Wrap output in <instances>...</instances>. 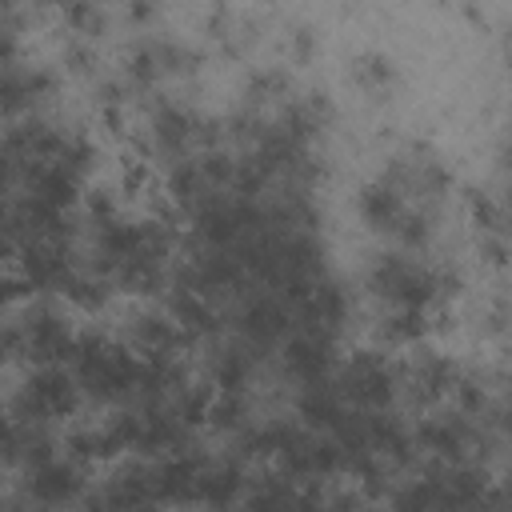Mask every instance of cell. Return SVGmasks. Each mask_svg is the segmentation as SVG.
<instances>
[{
  "label": "cell",
  "instance_id": "7a4b0ae2",
  "mask_svg": "<svg viewBox=\"0 0 512 512\" xmlns=\"http://www.w3.org/2000/svg\"><path fill=\"white\" fill-rule=\"evenodd\" d=\"M364 284L384 308H416V312L436 316V308H444V300H452L460 292V272L424 264L412 252L396 248L368 264Z\"/></svg>",
  "mask_w": 512,
  "mask_h": 512
},
{
  "label": "cell",
  "instance_id": "2e32d148",
  "mask_svg": "<svg viewBox=\"0 0 512 512\" xmlns=\"http://www.w3.org/2000/svg\"><path fill=\"white\" fill-rule=\"evenodd\" d=\"M56 456V440L48 436V424L20 420L16 412H0V468H32L40 460Z\"/></svg>",
  "mask_w": 512,
  "mask_h": 512
},
{
  "label": "cell",
  "instance_id": "9a60e30c",
  "mask_svg": "<svg viewBox=\"0 0 512 512\" xmlns=\"http://www.w3.org/2000/svg\"><path fill=\"white\" fill-rule=\"evenodd\" d=\"M416 204L384 176V172H376L364 188H360V196H356V216H360V224L372 232V236H384V240H392L396 236V228L404 224V216L412 212ZM432 212V208H428Z\"/></svg>",
  "mask_w": 512,
  "mask_h": 512
},
{
  "label": "cell",
  "instance_id": "4fadbf2b",
  "mask_svg": "<svg viewBox=\"0 0 512 512\" xmlns=\"http://www.w3.org/2000/svg\"><path fill=\"white\" fill-rule=\"evenodd\" d=\"M196 68V56L172 40H140L124 60V84L132 88H156L172 76H184Z\"/></svg>",
  "mask_w": 512,
  "mask_h": 512
},
{
  "label": "cell",
  "instance_id": "cb8c5ba5",
  "mask_svg": "<svg viewBox=\"0 0 512 512\" xmlns=\"http://www.w3.org/2000/svg\"><path fill=\"white\" fill-rule=\"evenodd\" d=\"M16 252H20V228H16L12 204L0 200V264L4 260H16Z\"/></svg>",
  "mask_w": 512,
  "mask_h": 512
},
{
  "label": "cell",
  "instance_id": "44dd1931",
  "mask_svg": "<svg viewBox=\"0 0 512 512\" xmlns=\"http://www.w3.org/2000/svg\"><path fill=\"white\" fill-rule=\"evenodd\" d=\"M348 76H352V84H356L360 92H368V96H388V92L400 84V72H396V64H392V56H384V52H360V56L348 64Z\"/></svg>",
  "mask_w": 512,
  "mask_h": 512
},
{
  "label": "cell",
  "instance_id": "83f0119b",
  "mask_svg": "<svg viewBox=\"0 0 512 512\" xmlns=\"http://www.w3.org/2000/svg\"><path fill=\"white\" fill-rule=\"evenodd\" d=\"M44 4H56V8H64V4H68V0H44Z\"/></svg>",
  "mask_w": 512,
  "mask_h": 512
},
{
  "label": "cell",
  "instance_id": "7c38bea8",
  "mask_svg": "<svg viewBox=\"0 0 512 512\" xmlns=\"http://www.w3.org/2000/svg\"><path fill=\"white\" fill-rule=\"evenodd\" d=\"M140 360H180V348L188 344V336L180 332V324L172 320L168 308L156 304H140L128 312L124 320V336H120Z\"/></svg>",
  "mask_w": 512,
  "mask_h": 512
},
{
  "label": "cell",
  "instance_id": "6da1fadb",
  "mask_svg": "<svg viewBox=\"0 0 512 512\" xmlns=\"http://www.w3.org/2000/svg\"><path fill=\"white\" fill-rule=\"evenodd\" d=\"M68 372H72V380H76L84 400L120 408V404L136 400L144 360L120 336L88 328V332H76V344H72V356H68Z\"/></svg>",
  "mask_w": 512,
  "mask_h": 512
},
{
  "label": "cell",
  "instance_id": "5b68a950",
  "mask_svg": "<svg viewBox=\"0 0 512 512\" xmlns=\"http://www.w3.org/2000/svg\"><path fill=\"white\" fill-rule=\"evenodd\" d=\"M216 140H220V128L208 124L204 116H196L192 108L176 104V100H160L148 116V144L168 164H176L184 156H196L204 148H216Z\"/></svg>",
  "mask_w": 512,
  "mask_h": 512
},
{
  "label": "cell",
  "instance_id": "8992f818",
  "mask_svg": "<svg viewBox=\"0 0 512 512\" xmlns=\"http://www.w3.org/2000/svg\"><path fill=\"white\" fill-rule=\"evenodd\" d=\"M488 440H500L492 432L480 428V420L464 416L460 408L452 412H432L424 420H416V432H412V444L428 456V460H444V464H464L480 452V444Z\"/></svg>",
  "mask_w": 512,
  "mask_h": 512
},
{
  "label": "cell",
  "instance_id": "d4e9b609",
  "mask_svg": "<svg viewBox=\"0 0 512 512\" xmlns=\"http://www.w3.org/2000/svg\"><path fill=\"white\" fill-rule=\"evenodd\" d=\"M20 172H24V160L12 152V144L0 136V196H8L12 188H20Z\"/></svg>",
  "mask_w": 512,
  "mask_h": 512
},
{
  "label": "cell",
  "instance_id": "5bb4252c",
  "mask_svg": "<svg viewBox=\"0 0 512 512\" xmlns=\"http://www.w3.org/2000/svg\"><path fill=\"white\" fill-rule=\"evenodd\" d=\"M56 92V80L40 64H4L0 68V116L4 120H24L36 116V108Z\"/></svg>",
  "mask_w": 512,
  "mask_h": 512
},
{
  "label": "cell",
  "instance_id": "7402d4cb",
  "mask_svg": "<svg viewBox=\"0 0 512 512\" xmlns=\"http://www.w3.org/2000/svg\"><path fill=\"white\" fill-rule=\"evenodd\" d=\"M60 12H64V20H68V28L80 32V36H100L104 24H108L100 0H68Z\"/></svg>",
  "mask_w": 512,
  "mask_h": 512
},
{
  "label": "cell",
  "instance_id": "30bf717a",
  "mask_svg": "<svg viewBox=\"0 0 512 512\" xmlns=\"http://www.w3.org/2000/svg\"><path fill=\"white\" fill-rule=\"evenodd\" d=\"M412 348H416V344H412ZM460 372H464V368H460L452 356L432 352V348L420 344V348L400 364V396H408L412 404H424V408L444 404V400L452 396Z\"/></svg>",
  "mask_w": 512,
  "mask_h": 512
},
{
  "label": "cell",
  "instance_id": "484cf974",
  "mask_svg": "<svg viewBox=\"0 0 512 512\" xmlns=\"http://www.w3.org/2000/svg\"><path fill=\"white\" fill-rule=\"evenodd\" d=\"M20 360V332H16V320H0V368Z\"/></svg>",
  "mask_w": 512,
  "mask_h": 512
},
{
  "label": "cell",
  "instance_id": "ffe728a7",
  "mask_svg": "<svg viewBox=\"0 0 512 512\" xmlns=\"http://www.w3.org/2000/svg\"><path fill=\"white\" fill-rule=\"evenodd\" d=\"M248 492V476L236 460H200L196 472V496L192 504H208V508H224V504H240Z\"/></svg>",
  "mask_w": 512,
  "mask_h": 512
},
{
  "label": "cell",
  "instance_id": "277c9868",
  "mask_svg": "<svg viewBox=\"0 0 512 512\" xmlns=\"http://www.w3.org/2000/svg\"><path fill=\"white\" fill-rule=\"evenodd\" d=\"M80 400L84 396H80V388L64 364H36L24 376V384L16 388L8 412H16L20 420H32V424H52V420L76 416Z\"/></svg>",
  "mask_w": 512,
  "mask_h": 512
},
{
  "label": "cell",
  "instance_id": "e0dca14e",
  "mask_svg": "<svg viewBox=\"0 0 512 512\" xmlns=\"http://www.w3.org/2000/svg\"><path fill=\"white\" fill-rule=\"evenodd\" d=\"M84 500L96 504V508H144V504H156L152 456L124 460V464L100 484V492H92V496H84Z\"/></svg>",
  "mask_w": 512,
  "mask_h": 512
},
{
  "label": "cell",
  "instance_id": "8fae6325",
  "mask_svg": "<svg viewBox=\"0 0 512 512\" xmlns=\"http://www.w3.org/2000/svg\"><path fill=\"white\" fill-rule=\"evenodd\" d=\"M88 488V468L72 456H48L32 468H24V500L40 508H64L80 504Z\"/></svg>",
  "mask_w": 512,
  "mask_h": 512
},
{
  "label": "cell",
  "instance_id": "ac0fdd59",
  "mask_svg": "<svg viewBox=\"0 0 512 512\" xmlns=\"http://www.w3.org/2000/svg\"><path fill=\"white\" fill-rule=\"evenodd\" d=\"M284 352V372L296 380V384H312V380H328L332 368H336V356H332V336H320V332H288V340L280 344Z\"/></svg>",
  "mask_w": 512,
  "mask_h": 512
},
{
  "label": "cell",
  "instance_id": "4316f807",
  "mask_svg": "<svg viewBox=\"0 0 512 512\" xmlns=\"http://www.w3.org/2000/svg\"><path fill=\"white\" fill-rule=\"evenodd\" d=\"M156 12H160V4H156V0H128V16H132L136 24H148Z\"/></svg>",
  "mask_w": 512,
  "mask_h": 512
},
{
  "label": "cell",
  "instance_id": "d6986e66",
  "mask_svg": "<svg viewBox=\"0 0 512 512\" xmlns=\"http://www.w3.org/2000/svg\"><path fill=\"white\" fill-rule=\"evenodd\" d=\"M256 360H260V352L252 344H244L240 336L216 344L212 356H208V384H212V392H248Z\"/></svg>",
  "mask_w": 512,
  "mask_h": 512
},
{
  "label": "cell",
  "instance_id": "9c48e42d",
  "mask_svg": "<svg viewBox=\"0 0 512 512\" xmlns=\"http://www.w3.org/2000/svg\"><path fill=\"white\" fill-rule=\"evenodd\" d=\"M76 256H72V240H24L16 252V276L24 280L28 292L40 296H64L68 280L76 276Z\"/></svg>",
  "mask_w": 512,
  "mask_h": 512
},
{
  "label": "cell",
  "instance_id": "52a82bcc",
  "mask_svg": "<svg viewBox=\"0 0 512 512\" xmlns=\"http://www.w3.org/2000/svg\"><path fill=\"white\" fill-rule=\"evenodd\" d=\"M16 332H20V356L32 364H68L72 344H76V328L68 312L52 300L28 304L16 316Z\"/></svg>",
  "mask_w": 512,
  "mask_h": 512
},
{
  "label": "cell",
  "instance_id": "603a6c76",
  "mask_svg": "<svg viewBox=\"0 0 512 512\" xmlns=\"http://www.w3.org/2000/svg\"><path fill=\"white\" fill-rule=\"evenodd\" d=\"M472 220H476V228H480V236H504V208H500V200H492V196H472Z\"/></svg>",
  "mask_w": 512,
  "mask_h": 512
},
{
  "label": "cell",
  "instance_id": "3957f363",
  "mask_svg": "<svg viewBox=\"0 0 512 512\" xmlns=\"http://www.w3.org/2000/svg\"><path fill=\"white\" fill-rule=\"evenodd\" d=\"M332 384L348 408H392L400 400V360H392L388 352H356L340 368H332Z\"/></svg>",
  "mask_w": 512,
  "mask_h": 512
},
{
  "label": "cell",
  "instance_id": "ba28073f",
  "mask_svg": "<svg viewBox=\"0 0 512 512\" xmlns=\"http://www.w3.org/2000/svg\"><path fill=\"white\" fill-rule=\"evenodd\" d=\"M292 328H296L292 324V304L280 292H272V288H260V292L240 296V304L232 312V332L244 344H252L260 356L268 348H280Z\"/></svg>",
  "mask_w": 512,
  "mask_h": 512
}]
</instances>
